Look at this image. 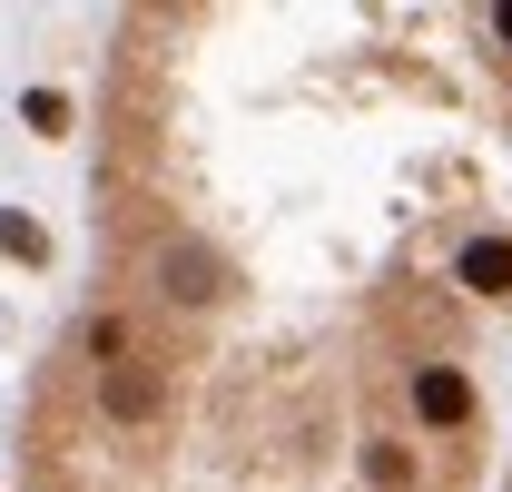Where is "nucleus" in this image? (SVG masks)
Wrapping results in <instances>:
<instances>
[{"mask_svg":"<svg viewBox=\"0 0 512 492\" xmlns=\"http://www.w3.org/2000/svg\"><path fill=\"white\" fill-rule=\"evenodd\" d=\"M512 0H158L89 99V276L20 492H493Z\"/></svg>","mask_w":512,"mask_h":492,"instance_id":"1","label":"nucleus"},{"mask_svg":"<svg viewBox=\"0 0 512 492\" xmlns=\"http://www.w3.org/2000/svg\"><path fill=\"white\" fill-rule=\"evenodd\" d=\"M503 492H512V483H503Z\"/></svg>","mask_w":512,"mask_h":492,"instance_id":"2","label":"nucleus"}]
</instances>
